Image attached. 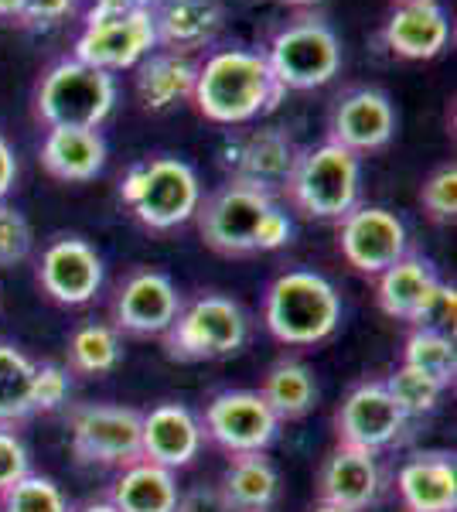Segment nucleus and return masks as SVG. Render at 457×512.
Wrapping results in <instances>:
<instances>
[{
    "label": "nucleus",
    "instance_id": "obj_1",
    "mask_svg": "<svg viewBox=\"0 0 457 512\" xmlns=\"http://www.w3.org/2000/svg\"><path fill=\"white\" fill-rule=\"evenodd\" d=\"M191 99L205 120L222 123V127H239V123L277 110L284 89L273 79L267 55L232 48V52H215L198 69Z\"/></svg>",
    "mask_w": 457,
    "mask_h": 512
},
{
    "label": "nucleus",
    "instance_id": "obj_2",
    "mask_svg": "<svg viewBox=\"0 0 457 512\" xmlns=\"http://www.w3.org/2000/svg\"><path fill=\"white\" fill-rule=\"evenodd\" d=\"M342 321V297L314 270H287L267 287L263 325L280 345H318Z\"/></svg>",
    "mask_w": 457,
    "mask_h": 512
},
{
    "label": "nucleus",
    "instance_id": "obj_3",
    "mask_svg": "<svg viewBox=\"0 0 457 512\" xmlns=\"http://www.w3.org/2000/svg\"><path fill=\"white\" fill-rule=\"evenodd\" d=\"M284 195L307 219H345L362 195L359 154L345 151L331 140L297 151Z\"/></svg>",
    "mask_w": 457,
    "mask_h": 512
},
{
    "label": "nucleus",
    "instance_id": "obj_4",
    "mask_svg": "<svg viewBox=\"0 0 457 512\" xmlns=\"http://www.w3.org/2000/svg\"><path fill=\"white\" fill-rule=\"evenodd\" d=\"M120 198L134 212L140 226L154 233L185 226L195 219L198 202H202V185H198L195 168L178 158H151L140 161L123 175Z\"/></svg>",
    "mask_w": 457,
    "mask_h": 512
},
{
    "label": "nucleus",
    "instance_id": "obj_5",
    "mask_svg": "<svg viewBox=\"0 0 457 512\" xmlns=\"http://www.w3.org/2000/svg\"><path fill=\"white\" fill-rule=\"evenodd\" d=\"M246 338V311L226 294H202L181 304L178 318L161 335V342L164 355L174 362H219L243 349Z\"/></svg>",
    "mask_w": 457,
    "mask_h": 512
},
{
    "label": "nucleus",
    "instance_id": "obj_6",
    "mask_svg": "<svg viewBox=\"0 0 457 512\" xmlns=\"http://www.w3.org/2000/svg\"><path fill=\"white\" fill-rule=\"evenodd\" d=\"M116 106V79L79 59H65L48 69L38 86V117L48 127L96 130Z\"/></svg>",
    "mask_w": 457,
    "mask_h": 512
},
{
    "label": "nucleus",
    "instance_id": "obj_7",
    "mask_svg": "<svg viewBox=\"0 0 457 512\" xmlns=\"http://www.w3.org/2000/svg\"><path fill=\"white\" fill-rule=\"evenodd\" d=\"M267 65L280 89H318L328 86L342 69V45L338 35L318 18H297L273 38Z\"/></svg>",
    "mask_w": 457,
    "mask_h": 512
},
{
    "label": "nucleus",
    "instance_id": "obj_8",
    "mask_svg": "<svg viewBox=\"0 0 457 512\" xmlns=\"http://www.w3.org/2000/svg\"><path fill=\"white\" fill-rule=\"evenodd\" d=\"M140 420L144 414L134 407L113 403H79L69 414L72 451L82 465L127 468L140 461Z\"/></svg>",
    "mask_w": 457,
    "mask_h": 512
},
{
    "label": "nucleus",
    "instance_id": "obj_9",
    "mask_svg": "<svg viewBox=\"0 0 457 512\" xmlns=\"http://www.w3.org/2000/svg\"><path fill=\"white\" fill-rule=\"evenodd\" d=\"M273 205H277L273 195H263L256 188L239 185V181H226L209 198L198 202V233L215 253L249 256L256 253V229Z\"/></svg>",
    "mask_w": 457,
    "mask_h": 512
},
{
    "label": "nucleus",
    "instance_id": "obj_10",
    "mask_svg": "<svg viewBox=\"0 0 457 512\" xmlns=\"http://www.w3.org/2000/svg\"><path fill=\"white\" fill-rule=\"evenodd\" d=\"M198 424H202V437H209L229 458L267 454L280 434V420L256 390H226L212 396Z\"/></svg>",
    "mask_w": 457,
    "mask_h": 512
},
{
    "label": "nucleus",
    "instance_id": "obj_11",
    "mask_svg": "<svg viewBox=\"0 0 457 512\" xmlns=\"http://www.w3.org/2000/svg\"><path fill=\"white\" fill-rule=\"evenodd\" d=\"M181 294L161 270H134L113 294L110 315L120 335L161 338L181 311Z\"/></svg>",
    "mask_w": 457,
    "mask_h": 512
},
{
    "label": "nucleus",
    "instance_id": "obj_12",
    "mask_svg": "<svg viewBox=\"0 0 457 512\" xmlns=\"http://www.w3.org/2000/svg\"><path fill=\"white\" fill-rule=\"evenodd\" d=\"M338 246L348 267L379 277L382 270L406 256V226L389 209L355 205L345 219H338Z\"/></svg>",
    "mask_w": 457,
    "mask_h": 512
},
{
    "label": "nucleus",
    "instance_id": "obj_13",
    "mask_svg": "<svg viewBox=\"0 0 457 512\" xmlns=\"http://www.w3.org/2000/svg\"><path fill=\"white\" fill-rule=\"evenodd\" d=\"M406 414L396 407V400L382 383H359L345 396V403L335 414L338 444L362 448L379 454L382 448H393L406 431Z\"/></svg>",
    "mask_w": 457,
    "mask_h": 512
},
{
    "label": "nucleus",
    "instance_id": "obj_14",
    "mask_svg": "<svg viewBox=\"0 0 457 512\" xmlns=\"http://www.w3.org/2000/svg\"><path fill=\"white\" fill-rule=\"evenodd\" d=\"M38 284L62 308H82L103 287V260L86 239L58 236L41 250Z\"/></svg>",
    "mask_w": 457,
    "mask_h": 512
},
{
    "label": "nucleus",
    "instance_id": "obj_15",
    "mask_svg": "<svg viewBox=\"0 0 457 512\" xmlns=\"http://www.w3.org/2000/svg\"><path fill=\"white\" fill-rule=\"evenodd\" d=\"M440 294H444V284L437 270L417 253L400 256L393 267L376 277V301L382 315L406 321L413 328H434Z\"/></svg>",
    "mask_w": 457,
    "mask_h": 512
},
{
    "label": "nucleus",
    "instance_id": "obj_16",
    "mask_svg": "<svg viewBox=\"0 0 457 512\" xmlns=\"http://www.w3.org/2000/svg\"><path fill=\"white\" fill-rule=\"evenodd\" d=\"M294 161H297L294 140L277 127L249 130V134H239L226 147V168L232 175L229 181H239V185L256 188L263 195L284 192Z\"/></svg>",
    "mask_w": 457,
    "mask_h": 512
},
{
    "label": "nucleus",
    "instance_id": "obj_17",
    "mask_svg": "<svg viewBox=\"0 0 457 512\" xmlns=\"http://www.w3.org/2000/svg\"><path fill=\"white\" fill-rule=\"evenodd\" d=\"M154 45V14L130 11L116 21L93 24V28L82 31L76 41V59L82 65H93L99 72H120L144 62Z\"/></svg>",
    "mask_w": 457,
    "mask_h": 512
},
{
    "label": "nucleus",
    "instance_id": "obj_18",
    "mask_svg": "<svg viewBox=\"0 0 457 512\" xmlns=\"http://www.w3.org/2000/svg\"><path fill=\"white\" fill-rule=\"evenodd\" d=\"M202 441V424L181 403H161L140 420V454L168 472L188 468L202 451Z\"/></svg>",
    "mask_w": 457,
    "mask_h": 512
},
{
    "label": "nucleus",
    "instance_id": "obj_19",
    "mask_svg": "<svg viewBox=\"0 0 457 512\" xmlns=\"http://www.w3.org/2000/svg\"><path fill=\"white\" fill-rule=\"evenodd\" d=\"M396 134V113L386 93L355 89L331 113V144L352 154H369L386 147Z\"/></svg>",
    "mask_w": 457,
    "mask_h": 512
},
{
    "label": "nucleus",
    "instance_id": "obj_20",
    "mask_svg": "<svg viewBox=\"0 0 457 512\" xmlns=\"http://www.w3.org/2000/svg\"><path fill=\"white\" fill-rule=\"evenodd\" d=\"M376 495H379V465L372 451L338 444L324 458L318 472V502H328V506L348 512H362L376 502Z\"/></svg>",
    "mask_w": 457,
    "mask_h": 512
},
{
    "label": "nucleus",
    "instance_id": "obj_21",
    "mask_svg": "<svg viewBox=\"0 0 457 512\" xmlns=\"http://www.w3.org/2000/svg\"><path fill=\"white\" fill-rule=\"evenodd\" d=\"M403 512H457V461L447 451L413 454L396 472Z\"/></svg>",
    "mask_w": 457,
    "mask_h": 512
},
{
    "label": "nucleus",
    "instance_id": "obj_22",
    "mask_svg": "<svg viewBox=\"0 0 457 512\" xmlns=\"http://www.w3.org/2000/svg\"><path fill=\"white\" fill-rule=\"evenodd\" d=\"M382 38L400 59H437L451 41V21L437 0H403L386 21Z\"/></svg>",
    "mask_w": 457,
    "mask_h": 512
},
{
    "label": "nucleus",
    "instance_id": "obj_23",
    "mask_svg": "<svg viewBox=\"0 0 457 512\" xmlns=\"http://www.w3.org/2000/svg\"><path fill=\"white\" fill-rule=\"evenodd\" d=\"M41 164L58 181L82 185L103 175L106 168V140L99 130H79V127H48L41 140Z\"/></svg>",
    "mask_w": 457,
    "mask_h": 512
},
{
    "label": "nucleus",
    "instance_id": "obj_24",
    "mask_svg": "<svg viewBox=\"0 0 457 512\" xmlns=\"http://www.w3.org/2000/svg\"><path fill=\"white\" fill-rule=\"evenodd\" d=\"M154 14L157 45H168L174 52L202 48L219 35L226 11L219 0H164Z\"/></svg>",
    "mask_w": 457,
    "mask_h": 512
},
{
    "label": "nucleus",
    "instance_id": "obj_25",
    "mask_svg": "<svg viewBox=\"0 0 457 512\" xmlns=\"http://www.w3.org/2000/svg\"><path fill=\"white\" fill-rule=\"evenodd\" d=\"M215 489L229 512H273L280 499V475L267 454H239L229 458Z\"/></svg>",
    "mask_w": 457,
    "mask_h": 512
},
{
    "label": "nucleus",
    "instance_id": "obj_26",
    "mask_svg": "<svg viewBox=\"0 0 457 512\" xmlns=\"http://www.w3.org/2000/svg\"><path fill=\"white\" fill-rule=\"evenodd\" d=\"M178 478L168 468L154 465V461H134V465L120 468L116 482L110 485L106 502L116 512H174L178 506Z\"/></svg>",
    "mask_w": 457,
    "mask_h": 512
},
{
    "label": "nucleus",
    "instance_id": "obj_27",
    "mask_svg": "<svg viewBox=\"0 0 457 512\" xmlns=\"http://www.w3.org/2000/svg\"><path fill=\"white\" fill-rule=\"evenodd\" d=\"M263 396V403L273 410V417L280 424H290V420H301L314 410L318 403V383H314V373L304 366L301 359H277L263 376V386L256 390Z\"/></svg>",
    "mask_w": 457,
    "mask_h": 512
},
{
    "label": "nucleus",
    "instance_id": "obj_28",
    "mask_svg": "<svg viewBox=\"0 0 457 512\" xmlns=\"http://www.w3.org/2000/svg\"><path fill=\"white\" fill-rule=\"evenodd\" d=\"M195 76H198V69L188 59H181L178 52L147 55L137 69L140 103L154 113L171 110L181 99H191V93H195Z\"/></svg>",
    "mask_w": 457,
    "mask_h": 512
},
{
    "label": "nucleus",
    "instance_id": "obj_29",
    "mask_svg": "<svg viewBox=\"0 0 457 512\" xmlns=\"http://www.w3.org/2000/svg\"><path fill=\"white\" fill-rule=\"evenodd\" d=\"M65 362H69L65 369L76 376H110L123 362V338L103 321L79 325L65 345Z\"/></svg>",
    "mask_w": 457,
    "mask_h": 512
},
{
    "label": "nucleus",
    "instance_id": "obj_30",
    "mask_svg": "<svg viewBox=\"0 0 457 512\" xmlns=\"http://www.w3.org/2000/svg\"><path fill=\"white\" fill-rule=\"evenodd\" d=\"M31 386H35V362L18 345L0 342V427H18L35 417Z\"/></svg>",
    "mask_w": 457,
    "mask_h": 512
},
{
    "label": "nucleus",
    "instance_id": "obj_31",
    "mask_svg": "<svg viewBox=\"0 0 457 512\" xmlns=\"http://www.w3.org/2000/svg\"><path fill=\"white\" fill-rule=\"evenodd\" d=\"M403 366L420 369V373H427L430 379H437L444 390H451L454 376H457L454 338L447 335L444 328H413V332L406 335Z\"/></svg>",
    "mask_w": 457,
    "mask_h": 512
},
{
    "label": "nucleus",
    "instance_id": "obj_32",
    "mask_svg": "<svg viewBox=\"0 0 457 512\" xmlns=\"http://www.w3.org/2000/svg\"><path fill=\"white\" fill-rule=\"evenodd\" d=\"M382 386H386L389 396L396 400V407L406 414V420L434 414L440 396H444V386H440L437 379H430L427 373H420V369H413V366H400Z\"/></svg>",
    "mask_w": 457,
    "mask_h": 512
},
{
    "label": "nucleus",
    "instance_id": "obj_33",
    "mask_svg": "<svg viewBox=\"0 0 457 512\" xmlns=\"http://www.w3.org/2000/svg\"><path fill=\"white\" fill-rule=\"evenodd\" d=\"M0 512H72V506L52 478L28 472L0 495Z\"/></svg>",
    "mask_w": 457,
    "mask_h": 512
},
{
    "label": "nucleus",
    "instance_id": "obj_34",
    "mask_svg": "<svg viewBox=\"0 0 457 512\" xmlns=\"http://www.w3.org/2000/svg\"><path fill=\"white\" fill-rule=\"evenodd\" d=\"M69 393H72L69 369L55 366V362L35 366V386H31V407H35V414H45V417L58 414V410L69 403Z\"/></svg>",
    "mask_w": 457,
    "mask_h": 512
},
{
    "label": "nucleus",
    "instance_id": "obj_35",
    "mask_svg": "<svg viewBox=\"0 0 457 512\" xmlns=\"http://www.w3.org/2000/svg\"><path fill=\"white\" fill-rule=\"evenodd\" d=\"M420 205L427 209V216L434 222H454L457 212V168L444 164L434 175L423 181L420 188Z\"/></svg>",
    "mask_w": 457,
    "mask_h": 512
},
{
    "label": "nucleus",
    "instance_id": "obj_36",
    "mask_svg": "<svg viewBox=\"0 0 457 512\" xmlns=\"http://www.w3.org/2000/svg\"><path fill=\"white\" fill-rule=\"evenodd\" d=\"M31 253V226L14 205L0 202V270L28 260Z\"/></svg>",
    "mask_w": 457,
    "mask_h": 512
},
{
    "label": "nucleus",
    "instance_id": "obj_37",
    "mask_svg": "<svg viewBox=\"0 0 457 512\" xmlns=\"http://www.w3.org/2000/svg\"><path fill=\"white\" fill-rule=\"evenodd\" d=\"M31 472V454L14 427H0V495Z\"/></svg>",
    "mask_w": 457,
    "mask_h": 512
},
{
    "label": "nucleus",
    "instance_id": "obj_38",
    "mask_svg": "<svg viewBox=\"0 0 457 512\" xmlns=\"http://www.w3.org/2000/svg\"><path fill=\"white\" fill-rule=\"evenodd\" d=\"M290 236H294V222L280 205H273V209L263 216L260 229H256V253H270V250H280V246L290 243Z\"/></svg>",
    "mask_w": 457,
    "mask_h": 512
},
{
    "label": "nucleus",
    "instance_id": "obj_39",
    "mask_svg": "<svg viewBox=\"0 0 457 512\" xmlns=\"http://www.w3.org/2000/svg\"><path fill=\"white\" fill-rule=\"evenodd\" d=\"M72 11V0H24L21 21L28 28H52Z\"/></svg>",
    "mask_w": 457,
    "mask_h": 512
},
{
    "label": "nucleus",
    "instance_id": "obj_40",
    "mask_svg": "<svg viewBox=\"0 0 457 512\" xmlns=\"http://www.w3.org/2000/svg\"><path fill=\"white\" fill-rule=\"evenodd\" d=\"M174 512H229V506L222 502V495L215 485H198V489L178 495Z\"/></svg>",
    "mask_w": 457,
    "mask_h": 512
},
{
    "label": "nucleus",
    "instance_id": "obj_41",
    "mask_svg": "<svg viewBox=\"0 0 457 512\" xmlns=\"http://www.w3.org/2000/svg\"><path fill=\"white\" fill-rule=\"evenodd\" d=\"M14 178H18V158H14L11 144H7V140L0 137V202H4V198L11 195Z\"/></svg>",
    "mask_w": 457,
    "mask_h": 512
},
{
    "label": "nucleus",
    "instance_id": "obj_42",
    "mask_svg": "<svg viewBox=\"0 0 457 512\" xmlns=\"http://www.w3.org/2000/svg\"><path fill=\"white\" fill-rule=\"evenodd\" d=\"M24 0H0V18H21Z\"/></svg>",
    "mask_w": 457,
    "mask_h": 512
},
{
    "label": "nucleus",
    "instance_id": "obj_43",
    "mask_svg": "<svg viewBox=\"0 0 457 512\" xmlns=\"http://www.w3.org/2000/svg\"><path fill=\"white\" fill-rule=\"evenodd\" d=\"M76 512H116V509L103 499V502H89V506H82V509H76Z\"/></svg>",
    "mask_w": 457,
    "mask_h": 512
},
{
    "label": "nucleus",
    "instance_id": "obj_44",
    "mask_svg": "<svg viewBox=\"0 0 457 512\" xmlns=\"http://www.w3.org/2000/svg\"><path fill=\"white\" fill-rule=\"evenodd\" d=\"M311 512H348V509H338V506H328V502H318Z\"/></svg>",
    "mask_w": 457,
    "mask_h": 512
},
{
    "label": "nucleus",
    "instance_id": "obj_45",
    "mask_svg": "<svg viewBox=\"0 0 457 512\" xmlns=\"http://www.w3.org/2000/svg\"><path fill=\"white\" fill-rule=\"evenodd\" d=\"M127 4H130V7H140V11H151L154 0H127Z\"/></svg>",
    "mask_w": 457,
    "mask_h": 512
},
{
    "label": "nucleus",
    "instance_id": "obj_46",
    "mask_svg": "<svg viewBox=\"0 0 457 512\" xmlns=\"http://www.w3.org/2000/svg\"><path fill=\"white\" fill-rule=\"evenodd\" d=\"M284 4H297V7H307V4H318V0H284Z\"/></svg>",
    "mask_w": 457,
    "mask_h": 512
}]
</instances>
